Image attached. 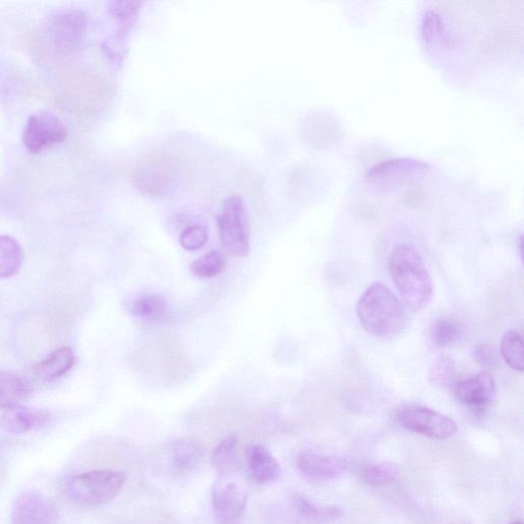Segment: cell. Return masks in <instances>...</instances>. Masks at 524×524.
<instances>
[{
  "mask_svg": "<svg viewBox=\"0 0 524 524\" xmlns=\"http://www.w3.org/2000/svg\"><path fill=\"white\" fill-rule=\"evenodd\" d=\"M24 252L11 236H0V280L16 276L22 268Z\"/></svg>",
  "mask_w": 524,
  "mask_h": 524,
  "instance_id": "obj_18",
  "label": "cell"
},
{
  "mask_svg": "<svg viewBox=\"0 0 524 524\" xmlns=\"http://www.w3.org/2000/svg\"><path fill=\"white\" fill-rule=\"evenodd\" d=\"M496 396V384L490 371L484 370L475 377L455 384L457 401L476 411L490 407Z\"/></svg>",
  "mask_w": 524,
  "mask_h": 524,
  "instance_id": "obj_11",
  "label": "cell"
},
{
  "mask_svg": "<svg viewBox=\"0 0 524 524\" xmlns=\"http://www.w3.org/2000/svg\"><path fill=\"white\" fill-rule=\"evenodd\" d=\"M246 459L248 475L256 485L273 484L281 477V466L266 447L251 446L247 451Z\"/></svg>",
  "mask_w": 524,
  "mask_h": 524,
  "instance_id": "obj_14",
  "label": "cell"
},
{
  "mask_svg": "<svg viewBox=\"0 0 524 524\" xmlns=\"http://www.w3.org/2000/svg\"><path fill=\"white\" fill-rule=\"evenodd\" d=\"M398 420L406 429L432 440L445 441L457 432L451 418L424 407H405L398 412Z\"/></svg>",
  "mask_w": 524,
  "mask_h": 524,
  "instance_id": "obj_7",
  "label": "cell"
},
{
  "mask_svg": "<svg viewBox=\"0 0 524 524\" xmlns=\"http://www.w3.org/2000/svg\"><path fill=\"white\" fill-rule=\"evenodd\" d=\"M428 169L426 163L409 159V158H399L392 159L379 163L372 167L366 176L367 181L380 180L384 177H391L393 174H403L411 172H422Z\"/></svg>",
  "mask_w": 524,
  "mask_h": 524,
  "instance_id": "obj_20",
  "label": "cell"
},
{
  "mask_svg": "<svg viewBox=\"0 0 524 524\" xmlns=\"http://www.w3.org/2000/svg\"><path fill=\"white\" fill-rule=\"evenodd\" d=\"M210 459L213 469L218 474L235 475L243 465L238 436H227L214 448Z\"/></svg>",
  "mask_w": 524,
  "mask_h": 524,
  "instance_id": "obj_16",
  "label": "cell"
},
{
  "mask_svg": "<svg viewBox=\"0 0 524 524\" xmlns=\"http://www.w3.org/2000/svg\"><path fill=\"white\" fill-rule=\"evenodd\" d=\"M218 232L223 245L235 256H246L250 249L248 212L243 198L229 197L217 216Z\"/></svg>",
  "mask_w": 524,
  "mask_h": 524,
  "instance_id": "obj_5",
  "label": "cell"
},
{
  "mask_svg": "<svg viewBox=\"0 0 524 524\" xmlns=\"http://www.w3.org/2000/svg\"><path fill=\"white\" fill-rule=\"evenodd\" d=\"M32 387L22 376L0 370V404H21L31 395Z\"/></svg>",
  "mask_w": 524,
  "mask_h": 524,
  "instance_id": "obj_19",
  "label": "cell"
},
{
  "mask_svg": "<svg viewBox=\"0 0 524 524\" xmlns=\"http://www.w3.org/2000/svg\"><path fill=\"white\" fill-rule=\"evenodd\" d=\"M388 269L408 307L417 312L432 298L433 284L421 255L408 244H399L391 251Z\"/></svg>",
  "mask_w": 524,
  "mask_h": 524,
  "instance_id": "obj_1",
  "label": "cell"
},
{
  "mask_svg": "<svg viewBox=\"0 0 524 524\" xmlns=\"http://www.w3.org/2000/svg\"><path fill=\"white\" fill-rule=\"evenodd\" d=\"M456 365L453 359L442 357L429 371V381L433 386L450 388L455 383Z\"/></svg>",
  "mask_w": 524,
  "mask_h": 524,
  "instance_id": "obj_27",
  "label": "cell"
},
{
  "mask_svg": "<svg viewBox=\"0 0 524 524\" xmlns=\"http://www.w3.org/2000/svg\"><path fill=\"white\" fill-rule=\"evenodd\" d=\"M87 16L80 10H67L54 16L48 27L53 47L62 54H70L82 46L87 29Z\"/></svg>",
  "mask_w": 524,
  "mask_h": 524,
  "instance_id": "obj_8",
  "label": "cell"
},
{
  "mask_svg": "<svg viewBox=\"0 0 524 524\" xmlns=\"http://www.w3.org/2000/svg\"><path fill=\"white\" fill-rule=\"evenodd\" d=\"M141 7L140 2H112L109 4L108 14L117 27L116 34H119V39L135 26Z\"/></svg>",
  "mask_w": 524,
  "mask_h": 524,
  "instance_id": "obj_21",
  "label": "cell"
},
{
  "mask_svg": "<svg viewBox=\"0 0 524 524\" xmlns=\"http://www.w3.org/2000/svg\"><path fill=\"white\" fill-rule=\"evenodd\" d=\"M295 466L298 473L312 483L330 482L344 475L348 469V463L343 458L311 451L299 453Z\"/></svg>",
  "mask_w": 524,
  "mask_h": 524,
  "instance_id": "obj_10",
  "label": "cell"
},
{
  "mask_svg": "<svg viewBox=\"0 0 524 524\" xmlns=\"http://www.w3.org/2000/svg\"><path fill=\"white\" fill-rule=\"evenodd\" d=\"M208 240V231L203 226H192L181 235V244L188 251L201 249Z\"/></svg>",
  "mask_w": 524,
  "mask_h": 524,
  "instance_id": "obj_28",
  "label": "cell"
},
{
  "mask_svg": "<svg viewBox=\"0 0 524 524\" xmlns=\"http://www.w3.org/2000/svg\"><path fill=\"white\" fill-rule=\"evenodd\" d=\"M398 465L392 462H378L367 465L362 472L364 482L373 487H382L395 483L400 477Z\"/></svg>",
  "mask_w": 524,
  "mask_h": 524,
  "instance_id": "obj_22",
  "label": "cell"
},
{
  "mask_svg": "<svg viewBox=\"0 0 524 524\" xmlns=\"http://www.w3.org/2000/svg\"><path fill=\"white\" fill-rule=\"evenodd\" d=\"M211 500L216 524H239L248 504V490L234 475H220L213 484Z\"/></svg>",
  "mask_w": 524,
  "mask_h": 524,
  "instance_id": "obj_4",
  "label": "cell"
},
{
  "mask_svg": "<svg viewBox=\"0 0 524 524\" xmlns=\"http://www.w3.org/2000/svg\"><path fill=\"white\" fill-rule=\"evenodd\" d=\"M75 365V355L70 347H61L37 363L34 374L41 380L54 381L67 374Z\"/></svg>",
  "mask_w": 524,
  "mask_h": 524,
  "instance_id": "obj_17",
  "label": "cell"
},
{
  "mask_svg": "<svg viewBox=\"0 0 524 524\" xmlns=\"http://www.w3.org/2000/svg\"><path fill=\"white\" fill-rule=\"evenodd\" d=\"M225 268V258L221 252H209L192 262L191 272L199 278H213Z\"/></svg>",
  "mask_w": 524,
  "mask_h": 524,
  "instance_id": "obj_26",
  "label": "cell"
},
{
  "mask_svg": "<svg viewBox=\"0 0 524 524\" xmlns=\"http://www.w3.org/2000/svg\"><path fill=\"white\" fill-rule=\"evenodd\" d=\"M51 415L46 410L21 404H0V427L12 434H25L46 427Z\"/></svg>",
  "mask_w": 524,
  "mask_h": 524,
  "instance_id": "obj_12",
  "label": "cell"
},
{
  "mask_svg": "<svg viewBox=\"0 0 524 524\" xmlns=\"http://www.w3.org/2000/svg\"><path fill=\"white\" fill-rule=\"evenodd\" d=\"M126 483V474L115 470H94L75 476L70 494L83 508H95L112 501Z\"/></svg>",
  "mask_w": 524,
  "mask_h": 524,
  "instance_id": "obj_3",
  "label": "cell"
},
{
  "mask_svg": "<svg viewBox=\"0 0 524 524\" xmlns=\"http://www.w3.org/2000/svg\"><path fill=\"white\" fill-rule=\"evenodd\" d=\"M291 516L296 524H325L337 520L343 514L336 506H320L300 494L289 500Z\"/></svg>",
  "mask_w": 524,
  "mask_h": 524,
  "instance_id": "obj_15",
  "label": "cell"
},
{
  "mask_svg": "<svg viewBox=\"0 0 524 524\" xmlns=\"http://www.w3.org/2000/svg\"><path fill=\"white\" fill-rule=\"evenodd\" d=\"M67 137L68 129L57 115L38 112L26 122L23 143L30 153L39 154L60 145Z\"/></svg>",
  "mask_w": 524,
  "mask_h": 524,
  "instance_id": "obj_6",
  "label": "cell"
},
{
  "mask_svg": "<svg viewBox=\"0 0 524 524\" xmlns=\"http://www.w3.org/2000/svg\"><path fill=\"white\" fill-rule=\"evenodd\" d=\"M523 340L515 330L505 333L501 342V356L505 363L515 371L522 372L524 368Z\"/></svg>",
  "mask_w": 524,
  "mask_h": 524,
  "instance_id": "obj_24",
  "label": "cell"
},
{
  "mask_svg": "<svg viewBox=\"0 0 524 524\" xmlns=\"http://www.w3.org/2000/svg\"><path fill=\"white\" fill-rule=\"evenodd\" d=\"M461 335L462 326L450 318L436 321L431 329V340L438 347H446L457 342Z\"/></svg>",
  "mask_w": 524,
  "mask_h": 524,
  "instance_id": "obj_25",
  "label": "cell"
},
{
  "mask_svg": "<svg viewBox=\"0 0 524 524\" xmlns=\"http://www.w3.org/2000/svg\"><path fill=\"white\" fill-rule=\"evenodd\" d=\"M498 357L496 349L489 344L482 343L475 345L473 348L474 360L484 367H495L498 364Z\"/></svg>",
  "mask_w": 524,
  "mask_h": 524,
  "instance_id": "obj_29",
  "label": "cell"
},
{
  "mask_svg": "<svg viewBox=\"0 0 524 524\" xmlns=\"http://www.w3.org/2000/svg\"><path fill=\"white\" fill-rule=\"evenodd\" d=\"M56 504L37 491L21 494L13 507L12 524H58Z\"/></svg>",
  "mask_w": 524,
  "mask_h": 524,
  "instance_id": "obj_9",
  "label": "cell"
},
{
  "mask_svg": "<svg viewBox=\"0 0 524 524\" xmlns=\"http://www.w3.org/2000/svg\"><path fill=\"white\" fill-rule=\"evenodd\" d=\"M357 315L363 328L380 338L398 335L406 325L402 302L381 283H374L364 292L358 302Z\"/></svg>",
  "mask_w": 524,
  "mask_h": 524,
  "instance_id": "obj_2",
  "label": "cell"
},
{
  "mask_svg": "<svg viewBox=\"0 0 524 524\" xmlns=\"http://www.w3.org/2000/svg\"><path fill=\"white\" fill-rule=\"evenodd\" d=\"M509 524H523L522 520H514L510 522Z\"/></svg>",
  "mask_w": 524,
  "mask_h": 524,
  "instance_id": "obj_30",
  "label": "cell"
},
{
  "mask_svg": "<svg viewBox=\"0 0 524 524\" xmlns=\"http://www.w3.org/2000/svg\"><path fill=\"white\" fill-rule=\"evenodd\" d=\"M167 304L165 299L157 294H146L138 297L131 310L133 314L144 321L155 322L165 314Z\"/></svg>",
  "mask_w": 524,
  "mask_h": 524,
  "instance_id": "obj_23",
  "label": "cell"
},
{
  "mask_svg": "<svg viewBox=\"0 0 524 524\" xmlns=\"http://www.w3.org/2000/svg\"><path fill=\"white\" fill-rule=\"evenodd\" d=\"M203 459V448L193 440H178L168 449V466L173 475L188 476L195 473L201 467Z\"/></svg>",
  "mask_w": 524,
  "mask_h": 524,
  "instance_id": "obj_13",
  "label": "cell"
}]
</instances>
